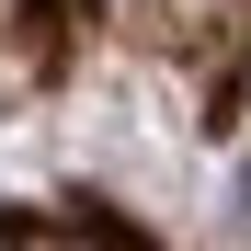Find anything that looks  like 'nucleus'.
Returning a JSON list of instances; mask_svg holds the SVG:
<instances>
[{"instance_id": "nucleus-1", "label": "nucleus", "mask_w": 251, "mask_h": 251, "mask_svg": "<svg viewBox=\"0 0 251 251\" xmlns=\"http://www.w3.org/2000/svg\"><path fill=\"white\" fill-rule=\"evenodd\" d=\"M228 240H251V160H240V183H228Z\"/></svg>"}]
</instances>
